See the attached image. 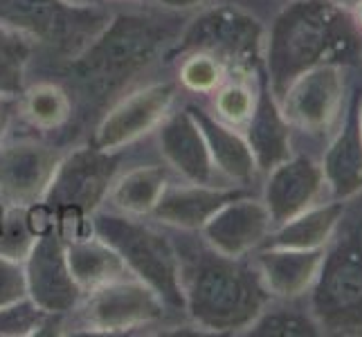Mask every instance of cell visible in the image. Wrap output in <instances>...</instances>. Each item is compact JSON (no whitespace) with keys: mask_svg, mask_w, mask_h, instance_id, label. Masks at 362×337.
<instances>
[{"mask_svg":"<svg viewBox=\"0 0 362 337\" xmlns=\"http://www.w3.org/2000/svg\"><path fill=\"white\" fill-rule=\"evenodd\" d=\"M108 18L106 7H74L66 0H0V23L47 49L59 64L77 57Z\"/></svg>","mask_w":362,"mask_h":337,"instance_id":"obj_6","label":"cell"},{"mask_svg":"<svg viewBox=\"0 0 362 337\" xmlns=\"http://www.w3.org/2000/svg\"><path fill=\"white\" fill-rule=\"evenodd\" d=\"M18 117V97H0V142L9 135L11 124Z\"/></svg>","mask_w":362,"mask_h":337,"instance_id":"obj_33","label":"cell"},{"mask_svg":"<svg viewBox=\"0 0 362 337\" xmlns=\"http://www.w3.org/2000/svg\"><path fill=\"white\" fill-rule=\"evenodd\" d=\"M59 315H47L30 297L0 308V337H30L49 329Z\"/></svg>","mask_w":362,"mask_h":337,"instance_id":"obj_30","label":"cell"},{"mask_svg":"<svg viewBox=\"0 0 362 337\" xmlns=\"http://www.w3.org/2000/svg\"><path fill=\"white\" fill-rule=\"evenodd\" d=\"M124 158L127 151H102L93 142L64 153L43 205L66 243L93 234L90 218L106 205L108 189L122 171Z\"/></svg>","mask_w":362,"mask_h":337,"instance_id":"obj_5","label":"cell"},{"mask_svg":"<svg viewBox=\"0 0 362 337\" xmlns=\"http://www.w3.org/2000/svg\"><path fill=\"white\" fill-rule=\"evenodd\" d=\"M173 11H119L77 57L61 64V77L74 106L106 110L140 77L167 57L182 30Z\"/></svg>","mask_w":362,"mask_h":337,"instance_id":"obj_1","label":"cell"},{"mask_svg":"<svg viewBox=\"0 0 362 337\" xmlns=\"http://www.w3.org/2000/svg\"><path fill=\"white\" fill-rule=\"evenodd\" d=\"M324 247L317 249H291V247H261L252 259L270 297L291 299L302 297L315 283L324 261Z\"/></svg>","mask_w":362,"mask_h":337,"instance_id":"obj_18","label":"cell"},{"mask_svg":"<svg viewBox=\"0 0 362 337\" xmlns=\"http://www.w3.org/2000/svg\"><path fill=\"white\" fill-rule=\"evenodd\" d=\"M74 102L61 81H36L18 95V117L36 131H59L72 119Z\"/></svg>","mask_w":362,"mask_h":337,"instance_id":"obj_25","label":"cell"},{"mask_svg":"<svg viewBox=\"0 0 362 337\" xmlns=\"http://www.w3.org/2000/svg\"><path fill=\"white\" fill-rule=\"evenodd\" d=\"M66 3L74 7H106L108 0H66Z\"/></svg>","mask_w":362,"mask_h":337,"instance_id":"obj_35","label":"cell"},{"mask_svg":"<svg viewBox=\"0 0 362 337\" xmlns=\"http://www.w3.org/2000/svg\"><path fill=\"white\" fill-rule=\"evenodd\" d=\"M189 52L216 57L226 70L255 72L264 52V28L250 11L236 5L207 7L182 25L165 59H178Z\"/></svg>","mask_w":362,"mask_h":337,"instance_id":"obj_7","label":"cell"},{"mask_svg":"<svg viewBox=\"0 0 362 337\" xmlns=\"http://www.w3.org/2000/svg\"><path fill=\"white\" fill-rule=\"evenodd\" d=\"M25 281H28V297L45 310L47 315L66 317L83 299V290L74 281L68 256L66 241L57 227L43 232L36 239L32 252L23 261Z\"/></svg>","mask_w":362,"mask_h":337,"instance_id":"obj_12","label":"cell"},{"mask_svg":"<svg viewBox=\"0 0 362 337\" xmlns=\"http://www.w3.org/2000/svg\"><path fill=\"white\" fill-rule=\"evenodd\" d=\"M344 97V74L340 64H322L302 72L277 99L291 126L322 131L338 117Z\"/></svg>","mask_w":362,"mask_h":337,"instance_id":"obj_13","label":"cell"},{"mask_svg":"<svg viewBox=\"0 0 362 337\" xmlns=\"http://www.w3.org/2000/svg\"><path fill=\"white\" fill-rule=\"evenodd\" d=\"M245 194L241 187L228 184H196V182H169L158 205L151 211L156 225L176 232H201L203 225L232 198Z\"/></svg>","mask_w":362,"mask_h":337,"instance_id":"obj_16","label":"cell"},{"mask_svg":"<svg viewBox=\"0 0 362 337\" xmlns=\"http://www.w3.org/2000/svg\"><path fill=\"white\" fill-rule=\"evenodd\" d=\"M185 317L209 333L245 331L268 306L270 295L252 264L226 256L205 243L182 254Z\"/></svg>","mask_w":362,"mask_h":337,"instance_id":"obj_2","label":"cell"},{"mask_svg":"<svg viewBox=\"0 0 362 337\" xmlns=\"http://www.w3.org/2000/svg\"><path fill=\"white\" fill-rule=\"evenodd\" d=\"M255 104L257 93L243 79L223 81L214 90V115L230 126H243L252 115Z\"/></svg>","mask_w":362,"mask_h":337,"instance_id":"obj_31","label":"cell"},{"mask_svg":"<svg viewBox=\"0 0 362 337\" xmlns=\"http://www.w3.org/2000/svg\"><path fill=\"white\" fill-rule=\"evenodd\" d=\"M333 5H338L340 9H356L362 0H331Z\"/></svg>","mask_w":362,"mask_h":337,"instance_id":"obj_36","label":"cell"},{"mask_svg":"<svg viewBox=\"0 0 362 337\" xmlns=\"http://www.w3.org/2000/svg\"><path fill=\"white\" fill-rule=\"evenodd\" d=\"M322 173L338 201H346L362 191V129L358 97L346 112L342 131L335 135L324 155Z\"/></svg>","mask_w":362,"mask_h":337,"instance_id":"obj_21","label":"cell"},{"mask_svg":"<svg viewBox=\"0 0 362 337\" xmlns=\"http://www.w3.org/2000/svg\"><path fill=\"white\" fill-rule=\"evenodd\" d=\"M310 315L322 331L362 333V236L349 232L324 254L310 285Z\"/></svg>","mask_w":362,"mask_h":337,"instance_id":"obj_8","label":"cell"},{"mask_svg":"<svg viewBox=\"0 0 362 337\" xmlns=\"http://www.w3.org/2000/svg\"><path fill=\"white\" fill-rule=\"evenodd\" d=\"M74 313L86 335H127L165 321L171 310L146 283L124 277L88 290Z\"/></svg>","mask_w":362,"mask_h":337,"instance_id":"obj_9","label":"cell"},{"mask_svg":"<svg viewBox=\"0 0 362 337\" xmlns=\"http://www.w3.org/2000/svg\"><path fill=\"white\" fill-rule=\"evenodd\" d=\"M64 153L39 137H5L0 142V203L14 207L43 203Z\"/></svg>","mask_w":362,"mask_h":337,"instance_id":"obj_11","label":"cell"},{"mask_svg":"<svg viewBox=\"0 0 362 337\" xmlns=\"http://www.w3.org/2000/svg\"><path fill=\"white\" fill-rule=\"evenodd\" d=\"M252 337H313L322 329L313 315L299 313L293 308H264L257 319L243 331Z\"/></svg>","mask_w":362,"mask_h":337,"instance_id":"obj_27","label":"cell"},{"mask_svg":"<svg viewBox=\"0 0 362 337\" xmlns=\"http://www.w3.org/2000/svg\"><path fill=\"white\" fill-rule=\"evenodd\" d=\"M176 81L194 95H209L226 81V66L207 52H189L176 59Z\"/></svg>","mask_w":362,"mask_h":337,"instance_id":"obj_28","label":"cell"},{"mask_svg":"<svg viewBox=\"0 0 362 337\" xmlns=\"http://www.w3.org/2000/svg\"><path fill=\"white\" fill-rule=\"evenodd\" d=\"M171 180V171L165 162L122 169L108 189L106 207L127 216L148 218Z\"/></svg>","mask_w":362,"mask_h":337,"instance_id":"obj_22","label":"cell"},{"mask_svg":"<svg viewBox=\"0 0 362 337\" xmlns=\"http://www.w3.org/2000/svg\"><path fill=\"white\" fill-rule=\"evenodd\" d=\"M165 11H173V14H187V11L201 9L205 0H153Z\"/></svg>","mask_w":362,"mask_h":337,"instance_id":"obj_34","label":"cell"},{"mask_svg":"<svg viewBox=\"0 0 362 337\" xmlns=\"http://www.w3.org/2000/svg\"><path fill=\"white\" fill-rule=\"evenodd\" d=\"M36 49L39 47L32 39L0 23V97H18L23 93Z\"/></svg>","mask_w":362,"mask_h":337,"instance_id":"obj_26","label":"cell"},{"mask_svg":"<svg viewBox=\"0 0 362 337\" xmlns=\"http://www.w3.org/2000/svg\"><path fill=\"white\" fill-rule=\"evenodd\" d=\"M153 133L158 153L171 173L187 182L218 184L221 176L189 108H173Z\"/></svg>","mask_w":362,"mask_h":337,"instance_id":"obj_14","label":"cell"},{"mask_svg":"<svg viewBox=\"0 0 362 337\" xmlns=\"http://www.w3.org/2000/svg\"><path fill=\"white\" fill-rule=\"evenodd\" d=\"M356 9H358V23H360V28H362V3Z\"/></svg>","mask_w":362,"mask_h":337,"instance_id":"obj_37","label":"cell"},{"mask_svg":"<svg viewBox=\"0 0 362 337\" xmlns=\"http://www.w3.org/2000/svg\"><path fill=\"white\" fill-rule=\"evenodd\" d=\"M189 112L194 115L198 129H201L209 155L214 160V167L218 176L228 178L232 184H247L257 176V165L250 146L245 142V135L236 133L234 126L221 122L216 115L201 106V104H187Z\"/></svg>","mask_w":362,"mask_h":337,"instance_id":"obj_20","label":"cell"},{"mask_svg":"<svg viewBox=\"0 0 362 337\" xmlns=\"http://www.w3.org/2000/svg\"><path fill=\"white\" fill-rule=\"evenodd\" d=\"M342 214H344L342 203H331V205H320V207L310 205L302 214H297L291 220L272 227L264 245L266 247H291V249L324 247L335 234V230H338Z\"/></svg>","mask_w":362,"mask_h":337,"instance_id":"obj_24","label":"cell"},{"mask_svg":"<svg viewBox=\"0 0 362 337\" xmlns=\"http://www.w3.org/2000/svg\"><path fill=\"white\" fill-rule=\"evenodd\" d=\"M245 142L259 171H270L291 158V124L268 85H261L257 104L245 122Z\"/></svg>","mask_w":362,"mask_h":337,"instance_id":"obj_19","label":"cell"},{"mask_svg":"<svg viewBox=\"0 0 362 337\" xmlns=\"http://www.w3.org/2000/svg\"><path fill=\"white\" fill-rule=\"evenodd\" d=\"M180 90L176 79L133 85L99 115L93 144L102 151H129V146L151 135L176 108Z\"/></svg>","mask_w":362,"mask_h":337,"instance_id":"obj_10","label":"cell"},{"mask_svg":"<svg viewBox=\"0 0 362 337\" xmlns=\"http://www.w3.org/2000/svg\"><path fill=\"white\" fill-rule=\"evenodd\" d=\"M66 256L72 277L79 283L83 295L108 281L131 277V272L127 264H124V259L117 254V249L108 245L104 239H99L97 234L66 243Z\"/></svg>","mask_w":362,"mask_h":337,"instance_id":"obj_23","label":"cell"},{"mask_svg":"<svg viewBox=\"0 0 362 337\" xmlns=\"http://www.w3.org/2000/svg\"><path fill=\"white\" fill-rule=\"evenodd\" d=\"M324 187V173L310 158L295 155L268 171L264 205L272 218V227L302 214L315 203Z\"/></svg>","mask_w":362,"mask_h":337,"instance_id":"obj_17","label":"cell"},{"mask_svg":"<svg viewBox=\"0 0 362 337\" xmlns=\"http://www.w3.org/2000/svg\"><path fill=\"white\" fill-rule=\"evenodd\" d=\"M358 36L344 9L331 0H297L272 20L264 47L268 81L279 99L299 74L322 66L338 64L356 54Z\"/></svg>","mask_w":362,"mask_h":337,"instance_id":"obj_3","label":"cell"},{"mask_svg":"<svg viewBox=\"0 0 362 337\" xmlns=\"http://www.w3.org/2000/svg\"><path fill=\"white\" fill-rule=\"evenodd\" d=\"M272 218L261 198L241 194L223 205L201 230L203 243L216 252L241 259L266 243Z\"/></svg>","mask_w":362,"mask_h":337,"instance_id":"obj_15","label":"cell"},{"mask_svg":"<svg viewBox=\"0 0 362 337\" xmlns=\"http://www.w3.org/2000/svg\"><path fill=\"white\" fill-rule=\"evenodd\" d=\"M28 297V281L21 261L0 256V308Z\"/></svg>","mask_w":362,"mask_h":337,"instance_id":"obj_32","label":"cell"},{"mask_svg":"<svg viewBox=\"0 0 362 337\" xmlns=\"http://www.w3.org/2000/svg\"><path fill=\"white\" fill-rule=\"evenodd\" d=\"M90 225L93 234L117 249L131 277L146 283L171 313L185 315L180 247L165 232L144 218L127 216L106 207L95 211Z\"/></svg>","mask_w":362,"mask_h":337,"instance_id":"obj_4","label":"cell"},{"mask_svg":"<svg viewBox=\"0 0 362 337\" xmlns=\"http://www.w3.org/2000/svg\"><path fill=\"white\" fill-rule=\"evenodd\" d=\"M360 129H362V99H360Z\"/></svg>","mask_w":362,"mask_h":337,"instance_id":"obj_38","label":"cell"},{"mask_svg":"<svg viewBox=\"0 0 362 337\" xmlns=\"http://www.w3.org/2000/svg\"><path fill=\"white\" fill-rule=\"evenodd\" d=\"M39 236L41 234H36L30 223L28 207L3 205L0 209V256L23 264Z\"/></svg>","mask_w":362,"mask_h":337,"instance_id":"obj_29","label":"cell"}]
</instances>
